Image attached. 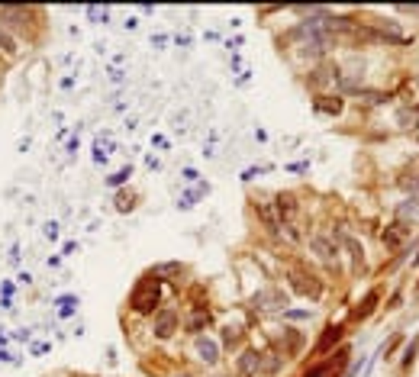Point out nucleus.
<instances>
[{
    "mask_svg": "<svg viewBox=\"0 0 419 377\" xmlns=\"http://www.w3.org/2000/svg\"><path fill=\"white\" fill-rule=\"evenodd\" d=\"M265 345H268V349H274L278 355H284V361H294V358H300V355H303V349H307V332L284 322L280 329L271 332Z\"/></svg>",
    "mask_w": 419,
    "mask_h": 377,
    "instance_id": "obj_6",
    "label": "nucleus"
},
{
    "mask_svg": "<svg viewBox=\"0 0 419 377\" xmlns=\"http://www.w3.org/2000/svg\"><path fill=\"white\" fill-rule=\"evenodd\" d=\"M190 349H194L197 361H200L204 368L216 371L220 365H223V349H220V342L210 339V335H197V339H190Z\"/></svg>",
    "mask_w": 419,
    "mask_h": 377,
    "instance_id": "obj_12",
    "label": "nucleus"
},
{
    "mask_svg": "<svg viewBox=\"0 0 419 377\" xmlns=\"http://www.w3.org/2000/svg\"><path fill=\"white\" fill-rule=\"evenodd\" d=\"M339 77H342V62H335V58H323V62H317V65L303 68L300 81H303V87H307L310 94H329Z\"/></svg>",
    "mask_w": 419,
    "mask_h": 377,
    "instance_id": "obj_5",
    "label": "nucleus"
},
{
    "mask_svg": "<svg viewBox=\"0 0 419 377\" xmlns=\"http://www.w3.org/2000/svg\"><path fill=\"white\" fill-rule=\"evenodd\" d=\"M377 303H381V287H371V291H364V297L352 306V322H364V320H371L374 310H377Z\"/></svg>",
    "mask_w": 419,
    "mask_h": 377,
    "instance_id": "obj_17",
    "label": "nucleus"
},
{
    "mask_svg": "<svg viewBox=\"0 0 419 377\" xmlns=\"http://www.w3.org/2000/svg\"><path fill=\"white\" fill-rule=\"evenodd\" d=\"M0 300H13V281L0 284Z\"/></svg>",
    "mask_w": 419,
    "mask_h": 377,
    "instance_id": "obj_34",
    "label": "nucleus"
},
{
    "mask_svg": "<svg viewBox=\"0 0 419 377\" xmlns=\"http://www.w3.org/2000/svg\"><path fill=\"white\" fill-rule=\"evenodd\" d=\"M17 281L23 284V287H29V284H33V274H29V271H23V274H19V277H17Z\"/></svg>",
    "mask_w": 419,
    "mask_h": 377,
    "instance_id": "obj_40",
    "label": "nucleus"
},
{
    "mask_svg": "<svg viewBox=\"0 0 419 377\" xmlns=\"http://www.w3.org/2000/svg\"><path fill=\"white\" fill-rule=\"evenodd\" d=\"M46 239L48 242H55L58 239V223H46Z\"/></svg>",
    "mask_w": 419,
    "mask_h": 377,
    "instance_id": "obj_35",
    "label": "nucleus"
},
{
    "mask_svg": "<svg viewBox=\"0 0 419 377\" xmlns=\"http://www.w3.org/2000/svg\"><path fill=\"white\" fill-rule=\"evenodd\" d=\"M84 13H87L91 23H107V19H110V7H97V3H91Z\"/></svg>",
    "mask_w": 419,
    "mask_h": 377,
    "instance_id": "obj_29",
    "label": "nucleus"
},
{
    "mask_svg": "<svg viewBox=\"0 0 419 377\" xmlns=\"http://www.w3.org/2000/svg\"><path fill=\"white\" fill-rule=\"evenodd\" d=\"M175 42H177V46H181V48H187V46H190V36H187V33H184V36H177Z\"/></svg>",
    "mask_w": 419,
    "mask_h": 377,
    "instance_id": "obj_43",
    "label": "nucleus"
},
{
    "mask_svg": "<svg viewBox=\"0 0 419 377\" xmlns=\"http://www.w3.org/2000/svg\"><path fill=\"white\" fill-rule=\"evenodd\" d=\"M310 107H313V113H317V116H326V120H339V116L345 113L348 100L329 91V94H313V97H310Z\"/></svg>",
    "mask_w": 419,
    "mask_h": 377,
    "instance_id": "obj_15",
    "label": "nucleus"
},
{
    "mask_svg": "<svg viewBox=\"0 0 419 377\" xmlns=\"http://www.w3.org/2000/svg\"><path fill=\"white\" fill-rule=\"evenodd\" d=\"M416 351H419V339L413 342V345H410V349H407V351H403V368H410L413 361H416Z\"/></svg>",
    "mask_w": 419,
    "mask_h": 377,
    "instance_id": "obj_32",
    "label": "nucleus"
},
{
    "mask_svg": "<svg viewBox=\"0 0 419 377\" xmlns=\"http://www.w3.org/2000/svg\"><path fill=\"white\" fill-rule=\"evenodd\" d=\"M123 26H126V29H139V19H136V17H126V23H123Z\"/></svg>",
    "mask_w": 419,
    "mask_h": 377,
    "instance_id": "obj_41",
    "label": "nucleus"
},
{
    "mask_svg": "<svg viewBox=\"0 0 419 377\" xmlns=\"http://www.w3.org/2000/svg\"><path fill=\"white\" fill-rule=\"evenodd\" d=\"M126 306H130L132 316H139V320H149L155 316L159 306H165V281H159L152 271L139 274L136 284L130 287V297H126Z\"/></svg>",
    "mask_w": 419,
    "mask_h": 377,
    "instance_id": "obj_2",
    "label": "nucleus"
},
{
    "mask_svg": "<svg viewBox=\"0 0 419 377\" xmlns=\"http://www.w3.org/2000/svg\"><path fill=\"white\" fill-rule=\"evenodd\" d=\"M0 361H13V355L10 351H0Z\"/></svg>",
    "mask_w": 419,
    "mask_h": 377,
    "instance_id": "obj_45",
    "label": "nucleus"
},
{
    "mask_svg": "<svg viewBox=\"0 0 419 377\" xmlns=\"http://www.w3.org/2000/svg\"><path fill=\"white\" fill-rule=\"evenodd\" d=\"M78 145H81V142H78V136H71V139H68V155H78Z\"/></svg>",
    "mask_w": 419,
    "mask_h": 377,
    "instance_id": "obj_37",
    "label": "nucleus"
},
{
    "mask_svg": "<svg viewBox=\"0 0 419 377\" xmlns=\"http://www.w3.org/2000/svg\"><path fill=\"white\" fill-rule=\"evenodd\" d=\"M46 264H48V268H58V264H62V255H52V258H46Z\"/></svg>",
    "mask_w": 419,
    "mask_h": 377,
    "instance_id": "obj_42",
    "label": "nucleus"
},
{
    "mask_svg": "<svg viewBox=\"0 0 419 377\" xmlns=\"http://www.w3.org/2000/svg\"><path fill=\"white\" fill-rule=\"evenodd\" d=\"M249 322L245 320H229L220 326V349H223V355H235V351H242L245 345H249Z\"/></svg>",
    "mask_w": 419,
    "mask_h": 377,
    "instance_id": "obj_10",
    "label": "nucleus"
},
{
    "mask_svg": "<svg viewBox=\"0 0 419 377\" xmlns=\"http://www.w3.org/2000/svg\"><path fill=\"white\" fill-rule=\"evenodd\" d=\"M233 374L235 377H261V349L258 345H245L242 351H235Z\"/></svg>",
    "mask_w": 419,
    "mask_h": 377,
    "instance_id": "obj_13",
    "label": "nucleus"
},
{
    "mask_svg": "<svg viewBox=\"0 0 419 377\" xmlns=\"http://www.w3.org/2000/svg\"><path fill=\"white\" fill-rule=\"evenodd\" d=\"M271 210H274L278 223H297V217H300V197L294 194V190H278V194L271 197Z\"/></svg>",
    "mask_w": 419,
    "mask_h": 377,
    "instance_id": "obj_14",
    "label": "nucleus"
},
{
    "mask_svg": "<svg viewBox=\"0 0 419 377\" xmlns=\"http://www.w3.org/2000/svg\"><path fill=\"white\" fill-rule=\"evenodd\" d=\"M136 207H139V194L136 190H126V187L113 190V210L116 213H132Z\"/></svg>",
    "mask_w": 419,
    "mask_h": 377,
    "instance_id": "obj_22",
    "label": "nucleus"
},
{
    "mask_svg": "<svg viewBox=\"0 0 419 377\" xmlns=\"http://www.w3.org/2000/svg\"><path fill=\"white\" fill-rule=\"evenodd\" d=\"M171 377H197V374H190V371H175Z\"/></svg>",
    "mask_w": 419,
    "mask_h": 377,
    "instance_id": "obj_44",
    "label": "nucleus"
},
{
    "mask_svg": "<svg viewBox=\"0 0 419 377\" xmlns=\"http://www.w3.org/2000/svg\"><path fill=\"white\" fill-rule=\"evenodd\" d=\"M19 48H23V46H19V39L10 36L7 29H0V55H3V58H17Z\"/></svg>",
    "mask_w": 419,
    "mask_h": 377,
    "instance_id": "obj_27",
    "label": "nucleus"
},
{
    "mask_svg": "<svg viewBox=\"0 0 419 377\" xmlns=\"http://www.w3.org/2000/svg\"><path fill=\"white\" fill-rule=\"evenodd\" d=\"M204 194H210V184L206 181H197V187L194 190H187V194H181V200H177V207L181 210H190L197 203V200L204 197Z\"/></svg>",
    "mask_w": 419,
    "mask_h": 377,
    "instance_id": "obj_26",
    "label": "nucleus"
},
{
    "mask_svg": "<svg viewBox=\"0 0 419 377\" xmlns=\"http://www.w3.org/2000/svg\"><path fill=\"white\" fill-rule=\"evenodd\" d=\"M290 306V293L284 284H261L249 297V313L255 316H280Z\"/></svg>",
    "mask_w": 419,
    "mask_h": 377,
    "instance_id": "obj_4",
    "label": "nucleus"
},
{
    "mask_svg": "<svg viewBox=\"0 0 419 377\" xmlns=\"http://www.w3.org/2000/svg\"><path fill=\"white\" fill-rule=\"evenodd\" d=\"M213 322H216L213 306H187V310L181 313V332L190 335V339L206 335V329H210Z\"/></svg>",
    "mask_w": 419,
    "mask_h": 377,
    "instance_id": "obj_9",
    "label": "nucleus"
},
{
    "mask_svg": "<svg viewBox=\"0 0 419 377\" xmlns=\"http://www.w3.org/2000/svg\"><path fill=\"white\" fill-rule=\"evenodd\" d=\"M313 316H317V310H313V306H287V310L280 313V322L294 326V322H310Z\"/></svg>",
    "mask_w": 419,
    "mask_h": 377,
    "instance_id": "obj_23",
    "label": "nucleus"
},
{
    "mask_svg": "<svg viewBox=\"0 0 419 377\" xmlns=\"http://www.w3.org/2000/svg\"><path fill=\"white\" fill-rule=\"evenodd\" d=\"M355 100L364 104V107H384V104H391V100H393V94H391V91H384V87H368V84H364L362 91L355 94Z\"/></svg>",
    "mask_w": 419,
    "mask_h": 377,
    "instance_id": "obj_20",
    "label": "nucleus"
},
{
    "mask_svg": "<svg viewBox=\"0 0 419 377\" xmlns=\"http://www.w3.org/2000/svg\"><path fill=\"white\" fill-rule=\"evenodd\" d=\"M416 291H419V284H416Z\"/></svg>",
    "mask_w": 419,
    "mask_h": 377,
    "instance_id": "obj_50",
    "label": "nucleus"
},
{
    "mask_svg": "<svg viewBox=\"0 0 419 377\" xmlns=\"http://www.w3.org/2000/svg\"><path fill=\"white\" fill-rule=\"evenodd\" d=\"M213 377H235V374H213Z\"/></svg>",
    "mask_w": 419,
    "mask_h": 377,
    "instance_id": "obj_48",
    "label": "nucleus"
},
{
    "mask_svg": "<svg viewBox=\"0 0 419 377\" xmlns=\"http://www.w3.org/2000/svg\"><path fill=\"white\" fill-rule=\"evenodd\" d=\"M393 219L403 223V226H419V200L403 197L397 207H393Z\"/></svg>",
    "mask_w": 419,
    "mask_h": 377,
    "instance_id": "obj_19",
    "label": "nucleus"
},
{
    "mask_svg": "<svg viewBox=\"0 0 419 377\" xmlns=\"http://www.w3.org/2000/svg\"><path fill=\"white\" fill-rule=\"evenodd\" d=\"M132 174H136V171H132V165H123L120 171H113L110 178H107V187L110 190H120V187H126V184H130V178Z\"/></svg>",
    "mask_w": 419,
    "mask_h": 377,
    "instance_id": "obj_28",
    "label": "nucleus"
},
{
    "mask_svg": "<svg viewBox=\"0 0 419 377\" xmlns=\"http://www.w3.org/2000/svg\"><path fill=\"white\" fill-rule=\"evenodd\" d=\"M181 332V310L175 303H165L155 310V316H149V335L155 342H171Z\"/></svg>",
    "mask_w": 419,
    "mask_h": 377,
    "instance_id": "obj_7",
    "label": "nucleus"
},
{
    "mask_svg": "<svg viewBox=\"0 0 419 377\" xmlns=\"http://www.w3.org/2000/svg\"><path fill=\"white\" fill-rule=\"evenodd\" d=\"M287 171H294V174H303V171H310V161H297V165H287Z\"/></svg>",
    "mask_w": 419,
    "mask_h": 377,
    "instance_id": "obj_36",
    "label": "nucleus"
},
{
    "mask_svg": "<svg viewBox=\"0 0 419 377\" xmlns=\"http://www.w3.org/2000/svg\"><path fill=\"white\" fill-rule=\"evenodd\" d=\"M413 268H419V252H416V255H413Z\"/></svg>",
    "mask_w": 419,
    "mask_h": 377,
    "instance_id": "obj_46",
    "label": "nucleus"
},
{
    "mask_svg": "<svg viewBox=\"0 0 419 377\" xmlns=\"http://www.w3.org/2000/svg\"><path fill=\"white\" fill-rule=\"evenodd\" d=\"M400 303H403V287H397V291L387 297V303H384V310H400Z\"/></svg>",
    "mask_w": 419,
    "mask_h": 377,
    "instance_id": "obj_30",
    "label": "nucleus"
},
{
    "mask_svg": "<svg viewBox=\"0 0 419 377\" xmlns=\"http://www.w3.org/2000/svg\"><path fill=\"white\" fill-rule=\"evenodd\" d=\"M181 178H184V184H197V181H200V174H197V168H190V165H187V168H181Z\"/></svg>",
    "mask_w": 419,
    "mask_h": 377,
    "instance_id": "obj_33",
    "label": "nucleus"
},
{
    "mask_svg": "<svg viewBox=\"0 0 419 377\" xmlns=\"http://www.w3.org/2000/svg\"><path fill=\"white\" fill-rule=\"evenodd\" d=\"M149 271L165 284H181V277L187 274V264L184 261H159V264H152Z\"/></svg>",
    "mask_w": 419,
    "mask_h": 377,
    "instance_id": "obj_18",
    "label": "nucleus"
},
{
    "mask_svg": "<svg viewBox=\"0 0 419 377\" xmlns=\"http://www.w3.org/2000/svg\"><path fill=\"white\" fill-rule=\"evenodd\" d=\"M345 335H348V326H345V322H326V326L319 329L317 342L310 345V361L326 358V355H332L335 349H342Z\"/></svg>",
    "mask_w": 419,
    "mask_h": 377,
    "instance_id": "obj_8",
    "label": "nucleus"
},
{
    "mask_svg": "<svg viewBox=\"0 0 419 377\" xmlns=\"http://www.w3.org/2000/svg\"><path fill=\"white\" fill-rule=\"evenodd\" d=\"M152 46H168V36H165V33H159V36H152Z\"/></svg>",
    "mask_w": 419,
    "mask_h": 377,
    "instance_id": "obj_39",
    "label": "nucleus"
},
{
    "mask_svg": "<svg viewBox=\"0 0 419 377\" xmlns=\"http://www.w3.org/2000/svg\"><path fill=\"white\" fill-rule=\"evenodd\" d=\"M410 239H413V226H403L397 219H393L391 226H384V232H381V242L391 252H403V248L410 246Z\"/></svg>",
    "mask_w": 419,
    "mask_h": 377,
    "instance_id": "obj_16",
    "label": "nucleus"
},
{
    "mask_svg": "<svg viewBox=\"0 0 419 377\" xmlns=\"http://www.w3.org/2000/svg\"><path fill=\"white\" fill-rule=\"evenodd\" d=\"M46 13L39 7H0V29H7L10 36L19 39V46H39L42 29H46Z\"/></svg>",
    "mask_w": 419,
    "mask_h": 377,
    "instance_id": "obj_1",
    "label": "nucleus"
},
{
    "mask_svg": "<svg viewBox=\"0 0 419 377\" xmlns=\"http://www.w3.org/2000/svg\"><path fill=\"white\" fill-rule=\"evenodd\" d=\"M265 171H268V168H265V165H251V168H245V171H242V181H245V184H249V181L261 178Z\"/></svg>",
    "mask_w": 419,
    "mask_h": 377,
    "instance_id": "obj_31",
    "label": "nucleus"
},
{
    "mask_svg": "<svg viewBox=\"0 0 419 377\" xmlns=\"http://www.w3.org/2000/svg\"><path fill=\"white\" fill-rule=\"evenodd\" d=\"M284 281H287V293L307 297V300H313V303H319L326 297V281H323L307 261H300V258H294V261L284 268Z\"/></svg>",
    "mask_w": 419,
    "mask_h": 377,
    "instance_id": "obj_3",
    "label": "nucleus"
},
{
    "mask_svg": "<svg viewBox=\"0 0 419 377\" xmlns=\"http://www.w3.org/2000/svg\"><path fill=\"white\" fill-rule=\"evenodd\" d=\"M397 187H400L407 197L419 200V171H407V174H400V178H397Z\"/></svg>",
    "mask_w": 419,
    "mask_h": 377,
    "instance_id": "obj_25",
    "label": "nucleus"
},
{
    "mask_svg": "<svg viewBox=\"0 0 419 377\" xmlns=\"http://www.w3.org/2000/svg\"><path fill=\"white\" fill-rule=\"evenodd\" d=\"M3 342H7V335H3V329H0V345H3Z\"/></svg>",
    "mask_w": 419,
    "mask_h": 377,
    "instance_id": "obj_47",
    "label": "nucleus"
},
{
    "mask_svg": "<svg viewBox=\"0 0 419 377\" xmlns=\"http://www.w3.org/2000/svg\"><path fill=\"white\" fill-rule=\"evenodd\" d=\"M307 248H310V255H317L319 261H326V264H339V258H342V248H339V242L329 232H313V236H307Z\"/></svg>",
    "mask_w": 419,
    "mask_h": 377,
    "instance_id": "obj_11",
    "label": "nucleus"
},
{
    "mask_svg": "<svg viewBox=\"0 0 419 377\" xmlns=\"http://www.w3.org/2000/svg\"><path fill=\"white\" fill-rule=\"evenodd\" d=\"M284 365H287L284 355H278V351L268 349V345L261 349V377H278L280 371H284Z\"/></svg>",
    "mask_w": 419,
    "mask_h": 377,
    "instance_id": "obj_21",
    "label": "nucleus"
},
{
    "mask_svg": "<svg viewBox=\"0 0 419 377\" xmlns=\"http://www.w3.org/2000/svg\"><path fill=\"white\" fill-rule=\"evenodd\" d=\"M397 13H407V17H416L419 19V7H400Z\"/></svg>",
    "mask_w": 419,
    "mask_h": 377,
    "instance_id": "obj_38",
    "label": "nucleus"
},
{
    "mask_svg": "<svg viewBox=\"0 0 419 377\" xmlns=\"http://www.w3.org/2000/svg\"><path fill=\"white\" fill-rule=\"evenodd\" d=\"M413 84H416V87H419V75H416V77H413Z\"/></svg>",
    "mask_w": 419,
    "mask_h": 377,
    "instance_id": "obj_49",
    "label": "nucleus"
},
{
    "mask_svg": "<svg viewBox=\"0 0 419 377\" xmlns=\"http://www.w3.org/2000/svg\"><path fill=\"white\" fill-rule=\"evenodd\" d=\"M55 306L62 320H71L78 313V306H81V300H78V293H62V297H55Z\"/></svg>",
    "mask_w": 419,
    "mask_h": 377,
    "instance_id": "obj_24",
    "label": "nucleus"
}]
</instances>
